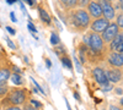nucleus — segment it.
Wrapping results in <instances>:
<instances>
[{
  "mask_svg": "<svg viewBox=\"0 0 123 110\" xmlns=\"http://www.w3.org/2000/svg\"><path fill=\"white\" fill-rule=\"evenodd\" d=\"M11 77V71L7 67H0V83H7Z\"/></svg>",
  "mask_w": 123,
  "mask_h": 110,
  "instance_id": "9b49d317",
  "label": "nucleus"
},
{
  "mask_svg": "<svg viewBox=\"0 0 123 110\" xmlns=\"http://www.w3.org/2000/svg\"><path fill=\"white\" fill-rule=\"evenodd\" d=\"M97 1L102 10V17H105L110 22H112L116 18V9L113 7L112 3L108 0H97Z\"/></svg>",
  "mask_w": 123,
  "mask_h": 110,
  "instance_id": "7ed1b4c3",
  "label": "nucleus"
},
{
  "mask_svg": "<svg viewBox=\"0 0 123 110\" xmlns=\"http://www.w3.org/2000/svg\"><path fill=\"white\" fill-rule=\"evenodd\" d=\"M30 103L32 104L35 108H37V109H42V103H39V102H37V100H33V99H31Z\"/></svg>",
  "mask_w": 123,
  "mask_h": 110,
  "instance_id": "412c9836",
  "label": "nucleus"
},
{
  "mask_svg": "<svg viewBox=\"0 0 123 110\" xmlns=\"http://www.w3.org/2000/svg\"><path fill=\"white\" fill-rule=\"evenodd\" d=\"M91 21H92V18L89 15L86 9L76 7V9L68 11L67 23H68V27L74 32H78V33L85 32L90 27Z\"/></svg>",
  "mask_w": 123,
  "mask_h": 110,
  "instance_id": "f257e3e1",
  "label": "nucleus"
},
{
  "mask_svg": "<svg viewBox=\"0 0 123 110\" xmlns=\"http://www.w3.org/2000/svg\"><path fill=\"white\" fill-rule=\"evenodd\" d=\"M60 60H62V63L64 64V66H65V67L71 68V63H70V59H69V56L63 55V56H60Z\"/></svg>",
  "mask_w": 123,
  "mask_h": 110,
  "instance_id": "f3484780",
  "label": "nucleus"
},
{
  "mask_svg": "<svg viewBox=\"0 0 123 110\" xmlns=\"http://www.w3.org/2000/svg\"><path fill=\"white\" fill-rule=\"evenodd\" d=\"M28 100V91L26 88H20V87H12L9 89L7 95L1 99L0 102V106L9 108L11 105L16 106H22Z\"/></svg>",
  "mask_w": 123,
  "mask_h": 110,
  "instance_id": "f03ea898",
  "label": "nucleus"
},
{
  "mask_svg": "<svg viewBox=\"0 0 123 110\" xmlns=\"http://www.w3.org/2000/svg\"><path fill=\"white\" fill-rule=\"evenodd\" d=\"M7 44H9V47L10 48H12V49H15V45H14V43L10 41V39H7Z\"/></svg>",
  "mask_w": 123,
  "mask_h": 110,
  "instance_id": "b1692460",
  "label": "nucleus"
},
{
  "mask_svg": "<svg viewBox=\"0 0 123 110\" xmlns=\"http://www.w3.org/2000/svg\"><path fill=\"white\" fill-rule=\"evenodd\" d=\"M28 29H31L32 32H36V31H37V29L33 27V25H32V23H30V22H28Z\"/></svg>",
  "mask_w": 123,
  "mask_h": 110,
  "instance_id": "5701e85b",
  "label": "nucleus"
},
{
  "mask_svg": "<svg viewBox=\"0 0 123 110\" xmlns=\"http://www.w3.org/2000/svg\"><path fill=\"white\" fill-rule=\"evenodd\" d=\"M47 67H50V61L49 60H47Z\"/></svg>",
  "mask_w": 123,
  "mask_h": 110,
  "instance_id": "cd10ccee",
  "label": "nucleus"
},
{
  "mask_svg": "<svg viewBox=\"0 0 123 110\" xmlns=\"http://www.w3.org/2000/svg\"><path fill=\"white\" fill-rule=\"evenodd\" d=\"M106 60L112 67H123V53H117V52H108L106 55Z\"/></svg>",
  "mask_w": 123,
  "mask_h": 110,
  "instance_id": "0eeeda50",
  "label": "nucleus"
},
{
  "mask_svg": "<svg viewBox=\"0 0 123 110\" xmlns=\"http://www.w3.org/2000/svg\"><path fill=\"white\" fill-rule=\"evenodd\" d=\"M4 110H22V108L16 106V105H11V106H9V108H5Z\"/></svg>",
  "mask_w": 123,
  "mask_h": 110,
  "instance_id": "4be33fe9",
  "label": "nucleus"
},
{
  "mask_svg": "<svg viewBox=\"0 0 123 110\" xmlns=\"http://www.w3.org/2000/svg\"><path fill=\"white\" fill-rule=\"evenodd\" d=\"M59 1L67 11H70V10L78 7V0H59Z\"/></svg>",
  "mask_w": 123,
  "mask_h": 110,
  "instance_id": "f8f14e48",
  "label": "nucleus"
},
{
  "mask_svg": "<svg viewBox=\"0 0 123 110\" xmlns=\"http://www.w3.org/2000/svg\"><path fill=\"white\" fill-rule=\"evenodd\" d=\"M10 79L14 82V84H17V86L22 84V78L20 77L18 73H11V77H10Z\"/></svg>",
  "mask_w": 123,
  "mask_h": 110,
  "instance_id": "2eb2a0df",
  "label": "nucleus"
},
{
  "mask_svg": "<svg viewBox=\"0 0 123 110\" xmlns=\"http://www.w3.org/2000/svg\"><path fill=\"white\" fill-rule=\"evenodd\" d=\"M50 43H52V45L59 44V37H58L55 33H53L52 36H50Z\"/></svg>",
  "mask_w": 123,
  "mask_h": 110,
  "instance_id": "a211bd4d",
  "label": "nucleus"
},
{
  "mask_svg": "<svg viewBox=\"0 0 123 110\" xmlns=\"http://www.w3.org/2000/svg\"><path fill=\"white\" fill-rule=\"evenodd\" d=\"M116 23L121 31H123V12H119L118 15H116Z\"/></svg>",
  "mask_w": 123,
  "mask_h": 110,
  "instance_id": "dca6fc26",
  "label": "nucleus"
},
{
  "mask_svg": "<svg viewBox=\"0 0 123 110\" xmlns=\"http://www.w3.org/2000/svg\"><path fill=\"white\" fill-rule=\"evenodd\" d=\"M91 1V0H78V6L79 7H83V9H85L87 5H89V3Z\"/></svg>",
  "mask_w": 123,
  "mask_h": 110,
  "instance_id": "6ab92c4d",
  "label": "nucleus"
},
{
  "mask_svg": "<svg viewBox=\"0 0 123 110\" xmlns=\"http://www.w3.org/2000/svg\"><path fill=\"white\" fill-rule=\"evenodd\" d=\"M119 31H121V29L117 26V23L116 22H111L108 25V27L101 33V37H102V39H104V42L106 44H110L112 41H113V38L118 34Z\"/></svg>",
  "mask_w": 123,
  "mask_h": 110,
  "instance_id": "20e7f679",
  "label": "nucleus"
},
{
  "mask_svg": "<svg viewBox=\"0 0 123 110\" xmlns=\"http://www.w3.org/2000/svg\"><path fill=\"white\" fill-rule=\"evenodd\" d=\"M9 89H10V87L7 86V83H0V100L7 95Z\"/></svg>",
  "mask_w": 123,
  "mask_h": 110,
  "instance_id": "4468645a",
  "label": "nucleus"
},
{
  "mask_svg": "<svg viewBox=\"0 0 123 110\" xmlns=\"http://www.w3.org/2000/svg\"><path fill=\"white\" fill-rule=\"evenodd\" d=\"M106 76L111 83H118L123 79V70L110 66V68L106 70Z\"/></svg>",
  "mask_w": 123,
  "mask_h": 110,
  "instance_id": "6e6552de",
  "label": "nucleus"
},
{
  "mask_svg": "<svg viewBox=\"0 0 123 110\" xmlns=\"http://www.w3.org/2000/svg\"><path fill=\"white\" fill-rule=\"evenodd\" d=\"M86 10H87V12L92 20L102 17V10H101V6H100L97 0H91L89 3V5L86 6Z\"/></svg>",
  "mask_w": 123,
  "mask_h": 110,
  "instance_id": "1a4fd4ad",
  "label": "nucleus"
},
{
  "mask_svg": "<svg viewBox=\"0 0 123 110\" xmlns=\"http://www.w3.org/2000/svg\"><path fill=\"white\" fill-rule=\"evenodd\" d=\"M108 1H111V3H113V1H115V0H108Z\"/></svg>",
  "mask_w": 123,
  "mask_h": 110,
  "instance_id": "c85d7f7f",
  "label": "nucleus"
},
{
  "mask_svg": "<svg viewBox=\"0 0 123 110\" xmlns=\"http://www.w3.org/2000/svg\"><path fill=\"white\" fill-rule=\"evenodd\" d=\"M38 14H39V18L42 20L46 25H50V22H52L50 16H49V14L46 11L43 7H38Z\"/></svg>",
  "mask_w": 123,
  "mask_h": 110,
  "instance_id": "ddd939ff",
  "label": "nucleus"
},
{
  "mask_svg": "<svg viewBox=\"0 0 123 110\" xmlns=\"http://www.w3.org/2000/svg\"><path fill=\"white\" fill-rule=\"evenodd\" d=\"M92 77H94V79L96 81V83H97L100 87L111 83V82L108 81L107 76H106V71H105V70L102 68L101 66H96V67L92 68Z\"/></svg>",
  "mask_w": 123,
  "mask_h": 110,
  "instance_id": "39448f33",
  "label": "nucleus"
},
{
  "mask_svg": "<svg viewBox=\"0 0 123 110\" xmlns=\"http://www.w3.org/2000/svg\"><path fill=\"white\" fill-rule=\"evenodd\" d=\"M110 52H117V53H123V31H119L118 34L113 38L110 44H108Z\"/></svg>",
  "mask_w": 123,
  "mask_h": 110,
  "instance_id": "9d476101",
  "label": "nucleus"
},
{
  "mask_svg": "<svg viewBox=\"0 0 123 110\" xmlns=\"http://www.w3.org/2000/svg\"><path fill=\"white\" fill-rule=\"evenodd\" d=\"M6 29H7V31H9L10 33H11V34H15V31H14V29H12V28H10V27H7Z\"/></svg>",
  "mask_w": 123,
  "mask_h": 110,
  "instance_id": "a878e982",
  "label": "nucleus"
},
{
  "mask_svg": "<svg viewBox=\"0 0 123 110\" xmlns=\"http://www.w3.org/2000/svg\"><path fill=\"white\" fill-rule=\"evenodd\" d=\"M11 18H12V21H16V18H15V15H14V12H11Z\"/></svg>",
  "mask_w": 123,
  "mask_h": 110,
  "instance_id": "bb28decb",
  "label": "nucleus"
},
{
  "mask_svg": "<svg viewBox=\"0 0 123 110\" xmlns=\"http://www.w3.org/2000/svg\"><path fill=\"white\" fill-rule=\"evenodd\" d=\"M22 110H39V109L35 108L31 103H25V104L22 105Z\"/></svg>",
  "mask_w": 123,
  "mask_h": 110,
  "instance_id": "aec40b11",
  "label": "nucleus"
},
{
  "mask_svg": "<svg viewBox=\"0 0 123 110\" xmlns=\"http://www.w3.org/2000/svg\"><path fill=\"white\" fill-rule=\"evenodd\" d=\"M110 23H111V22L108 21V20H106L105 17L95 18V20H92L91 23H90V29H91V32H95V33L101 34V33L108 27Z\"/></svg>",
  "mask_w": 123,
  "mask_h": 110,
  "instance_id": "423d86ee",
  "label": "nucleus"
},
{
  "mask_svg": "<svg viewBox=\"0 0 123 110\" xmlns=\"http://www.w3.org/2000/svg\"><path fill=\"white\" fill-rule=\"evenodd\" d=\"M110 110H121L118 106H116V105H111L110 106Z\"/></svg>",
  "mask_w": 123,
  "mask_h": 110,
  "instance_id": "393cba45",
  "label": "nucleus"
}]
</instances>
